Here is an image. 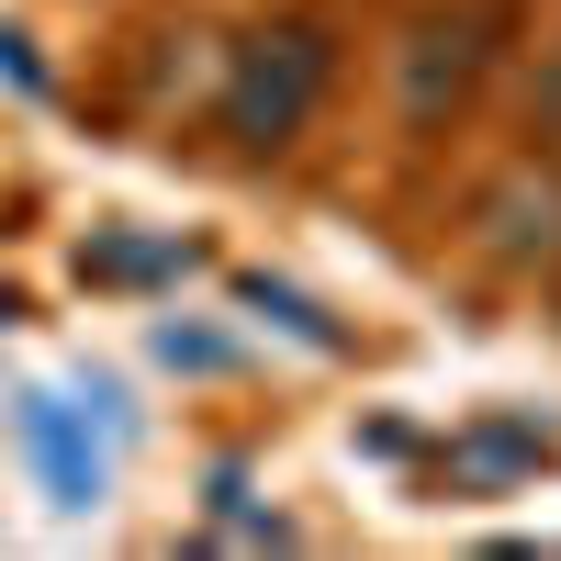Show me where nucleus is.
<instances>
[{
    "instance_id": "f03ea898",
    "label": "nucleus",
    "mask_w": 561,
    "mask_h": 561,
    "mask_svg": "<svg viewBox=\"0 0 561 561\" xmlns=\"http://www.w3.org/2000/svg\"><path fill=\"white\" fill-rule=\"evenodd\" d=\"M23 449H34V472H45V505H68V517H79V505H102L113 472H102L90 427H79L57 393H23Z\"/></svg>"
},
{
    "instance_id": "20e7f679",
    "label": "nucleus",
    "mask_w": 561,
    "mask_h": 561,
    "mask_svg": "<svg viewBox=\"0 0 561 561\" xmlns=\"http://www.w3.org/2000/svg\"><path fill=\"white\" fill-rule=\"evenodd\" d=\"M79 270H102V280H147V270H180V248H135V237H113V248H90Z\"/></svg>"
},
{
    "instance_id": "423d86ee",
    "label": "nucleus",
    "mask_w": 561,
    "mask_h": 561,
    "mask_svg": "<svg viewBox=\"0 0 561 561\" xmlns=\"http://www.w3.org/2000/svg\"><path fill=\"white\" fill-rule=\"evenodd\" d=\"M550 113H561V79H550Z\"/></svg>"
},
{
    "instance_id": "39448f33",
    "label": "nucleus",
    "mask_w": 561,
    "mask_h": 561,
    "mask_svg": "<svg viewBox=\"0 0 561 561\" xmlns=\"http://www.w3.org/2000/svg\"><path fill=\"white\" fill-rule=\"evenodd\" d=\"M158 359H180V370H225L237 348H225V337H180V325H158Z\"/></svg>"
},
{
    "instance_id": "7ed1b4c3",
    "label": "nucleus",
    "mask_w": 561,
    "mask_h": 561,
    "mask_svg": "<svg viewBox=\"0 0 561 561\" xmlns=\"http://www.w3.org/2000/svg\"><path fill=\"white\" fill-rule=\"evenodd\" d=\"M248 304H259V314H280V325H293L304 348H337V325H325V314H314L304 293H280V280H248Z\"/></svg>"
},
{
    "instance_id": "f257e3e1",
    "label": "nucleus",
    "mask_w": 561,
    "mask_h": 561,
    "mask_svg": "<svg viewBox=\"0 0 561 561\" xmlns=\"http://www.w3.org/2000/svg\"><path fill=\"white\" fill-rule=\"evenodd\" d=\"M314 90H325V34L280 23V34H259L248 57H237V79H225V135H248V147H280V135L314 113Z\"/></svg>"
}]
</instances>
